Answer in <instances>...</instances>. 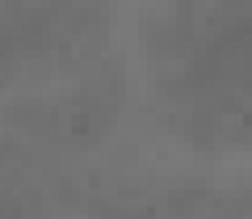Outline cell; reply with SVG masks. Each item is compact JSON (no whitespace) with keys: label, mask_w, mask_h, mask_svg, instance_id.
Wrapping results in <instances>:
<instances>
[{"label":"cell","mask_w":252,"mask_h":219,"mask_svg":"<svg viewBox=\"0 0 252 219\" xmlns=\"http://www.w3.org/2000/svg\"><path fill=\"white\" fill-rule=\"evenodd\" d=\"M240 89H244V93H248V97H252V72H248V76H244V80H240Z\"/></svg>","instance_id":"obj_4"},{"label":"cell","mask_w":252,"mask_h":219,"mask_svg":"<svg viewBox=\"0 0 252 219\" xmlns=\"http://www.w3.org/2000/svg\"><path fill=\"white\" fill-rule=\"evenodd\" d=\"M215 21L235 34H248L252 38V0H215Z\"/></svg>","instance_id":"obj_3"},{"label":"cell","mask_w":252,"mask_h":219,"mask_svg":"<svg viewBox=\"0 0 252 219\" xmlns=\"http://www.w3.org/2000/svg\"><path fill=\"white\" fill-rule=\"evenodd\" d=\"M215 0H152L139 21L143 51L160 72H181L210 30Z\"/></svg>","instance_id":"obj_1"},{"label":"cell","mask_w":252,"mask_h":219,"mask_svg":"<svg viewBox=\"0 0 252 219\" xmlns=\"http://www.w3.org/2000/svg\"><path fill=\"white\" fill-rule=\"evenodd\" d=\"M13 127L30 131V135H46V139H84L101 127L105 118H114V97L97 84H80L72 93L34 101V106H17L9 114Z\"/></svg>","instance_id":"obj_2"}]
</instances>
